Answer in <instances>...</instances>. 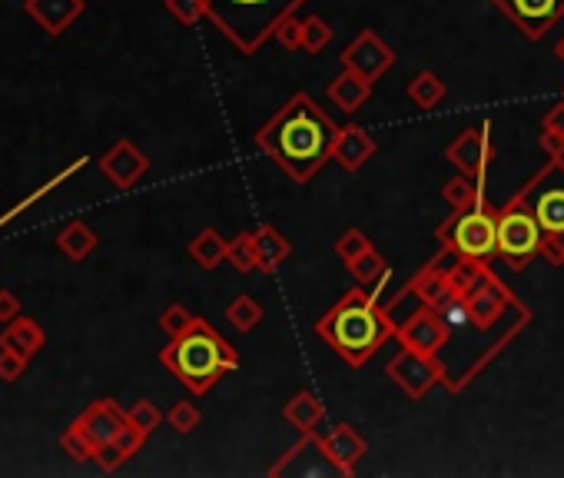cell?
Listing matches in <instances>:
<instances>
[{
  "label": "cell",
  "mask_w": 564,
  "mask_h": 478,
  "mask_svg": "<svg viewBox=\"0 0 564 478\" xmlns=\"http://www.w3.org/2000/svg\"><path fill=\"white\" fill-rule=\"evenodd\" d=\"M326 336L336 342L346 356L349 352H365L375 339H379V319H375L359 299H352V303L339 306L336 313L329 316Z\"/></svg>",
  "instance_id": "cell-4"
},
{
  "label": "cell",
  "mask_w": 564,
  "mask_h": 478,
  "mask_svg": "<svg viewBox=\"0 0 564 478\" xmlns=\"http://www.w3.org/2000/svg\"><path fill=\"white\" fill-rule=\"evenodd\" d=\"M24 10L50 37H60L83 14V0H24Z\"/></svg>",
  "instance_id": "cell-8"
},
{
  "label": "cell",
  "mask_w": 564,
  "mask_h": 478,
  "mask_svg": "<svg viewBox=\"0 0 564 478\" xmlns=\"http://www.w3.org/2000/svg\"><path fill=\"white\" fill-rule=\"evenodd\" d=\"M455 243L468 256H492L498 249V223L488 213H465L455 226Z\"/></svg>",
  "instance_id": "cell-7"
},
{
  "label": "cell",
  "mask_w": 564,
  "mask_h": 478,
  "mask_svg": "<svg viewBox=\"0 0 564 478\" xmlns=\"http://www.w3.org/2000/svg\"><path fill=\"white\" fill-rule=\"evenodd\" d=\"M57 246H60V253L73 259V263H80V259H87L93 249H97V236L90 233L87 223H70L67 230L57 236Z\"/></svg>",
  "instance_id": "cell-13"
},
{
  "label": "cell",
  "mask_w": 564,
  "mask_h": 478,
  "mask_svg": "<svg viewBox=\"0 0 564 478\" xmlns=\"http://www.w3.org/2000/svg\"><path fill=\"white\" fill-rule=\"evenodd\" d=\"M44 342H47V336H44V329H40V322L27 319V316H17L14 322H7L4 332H0V346L14 349L17 356H24L27 362L44 349Z\"/></svg>",
  "instance_id": "cell-10"
},
{
  "label": "cell",
  "mask_w": 564,
  "mask_h": 478,
  "mask_svg": "<svg viewBox=\"0 0 564 478\" xmlns=\"http://www.w3.org/2000/svg\"><path fill=\"white\" fill-rule=\"evenodd\" d=\"M20 316V299L10 289H0V322H14Z\"/></svg>",
  "instance_id": "cell-17"
},
{
  "label": "cell",
  "mask_w": 564,
  "mask_h": 478,
  "mask_svg": "<svg viewBox=\"0 0 564 478\" xmlns=\"http://www.w3.org/2000/svg\"><path fill=\"white\" fill-rule=\"evenodd\" d=\"M27 372V359L17 356L14 349H4L0 346V379L4 382H17L20 376Z\"/></svg>",
  "instance_id": "cell-15"
},
{
  "label": "cell",
  "mask_w": 564,
  "mask_h": 478,
  "mask_svg": "<svg viewBox=\"0 0 564 478\" xmlns=\"http://www.w3.org/2000/svg\"><path fill=\"white\" fill-rule=\"evenodd\" d=\"M60 449H64L70 459H77V462H87V459H93V455H97V449H93V445L83 439V435L73 429V425H70L64 435H60Z\"/></svg>",
  "instance_id": "cell-14"
},
{
  "label": "cell",
  "mask_w": 564,
  "mask_h": 478,
  "mask_svg": "<svg viewBox=\"0 0 564 478\" xmlns=\"http://www.w3.org/2000/svg\"><path fill=\"white\" fill-rule=\"evenodd\" d=\"M263 143L286 170L306 173L332 147V127L309 97H296L263 133Z\"/></svg>",
  "instance_id": "cell-1"
},
{
  "label": "cell",
  "mask_w": 564,
  "mask_h": 478,
  "mask_svg": "<svg viewBox=\"0 0 564 478\" xmlns=\"http://www.w3.org/2000/svg\"><path fill=\"white\" fill-rule=\"evenodd\" d=\"M501 10H508V14L525 27V34L541 37L545 27L558 17L561 0H501Z\"/></svg>",
  "instance_id": "cell-9"
},
{
  "label": "cell",
  "mask_w": 564,
  "mask_h": 478,
  "mask_svg": "<svg viewBox=\"0 0 564 478\" xmlns=\"http://www.w3.org/2000/svg\"><path fill=\"white\" fill-rule=\"evenodd\" d=\"M200 4L226 30V37H233L243 50H253L299 0H200Z\"/></svg>",
  "instance_id": "cell-3"
},
{
  "label": "cell",
  "mask_w": 564,
  "mask_h": 478,
  "mask_svg": "<svg viewBox=\"0 0 564 478\" xmlns=\"http://www.w3.org/2000/svg\"><path fill=\"white\" fill-rule=\"evenodd\" d=\"M541 246V223L538 216L511 210L498 220V253H505L511 263H525Z\"/></svg>",
  "instance_id": "cell-5"
},
{
  "label": "cell",
  "mask_w": 564,
  "mask_h": 478,
  "mask_svg": "<svg viewBox=\"0 0 564 478\" xmlns=\"http://www.w3.org/2000/svg\"><path fill=\"white\" fill-rule=\"evenodd\" d=\"M123 425H127L123 412L113 402L103 399V402H93L90 409L73 422V429H77L83 439L93 445V449H100V445H107L110 439H117Z\"/></svg>",
  "instance_id": "cell-6"
},
{
  "label": "cell",
  "mask_w": 564,
  "mask_h": 478,
  "mask_svg": "<svg viewBox=\"0 0 564 478\" xmlns=\"http://www.w3.org/2000/svg\"><path fill=\"white\" fill-rule=\"evenodd\" d=\"M160 359H163V366L173 369L193 392L210 389L219 379V372L229 369L236 362L226 342L200 319H193L190 326L176 336L173 346L163 349Z\"/></svg>",
  "instance_id": "cell-2"
},
{
  "label": "cell",
  "mask_w": 564,
  "mask_h": 478,
  "mask_svg": "<svg viewBox=\"0 0 564 478\" xmlns=\"http://www.w3.org/2000/svg\"><path fill=\"white\" fill-rule=\"evenodd\" d=\"M100 166L117 186H130L146 170V160L130 147V143H117V147H113L107 157L100 160Z\"/></svg>",
  "instance_id": "cell-11"
},
{
  "label": "cell",
  "mask_w": 564,
  "mask_h": 478,
  "mask_svg": "<svg viewBox=\"0 0 564 478\" xmlns=\"http://www.w3.org/2000/svg\"><path fill=\"white\" fill-rule=\"evenodd\" d=\"M535 216L548 233H564V183L545 186L535 200Z\"/></svg>",
  "instance_id": "cell-12"
},
{
  "label": "cell",
  "mask_w": 564,
  "mask_h": 478,
  "mask_svg": "<svg viewBox=\"0 0 564 478\" xmlns=\"http://www.w3.org/2000/svg\"><path fill=\"white\" fill-rule=\"evenodd\" d=\"M127 422H130V425H137L140 432H150L153 425L160 422V412H156L150 402H140L137 409H133V412L127 415Z\"/></svg>",
  "instance_id": "cell-16"
}]
</instances>
